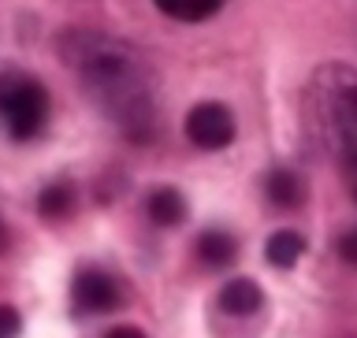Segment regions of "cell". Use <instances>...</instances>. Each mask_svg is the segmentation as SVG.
I'll return each mask as SVG.
<instances>
[{"instance_id":"cell-1","label":"cell","mask_w":357,"mask_h":338,"mask_svg":"<svg viewBox=\"0 0 357 338\" xmlns=\"http://www.w3.org/2000/svg\"><path fill=\"white\" fill-rule=\"evenodd\" d=\"M63 63L78 75V82L93 105L134 141H149L156 130V97L153 78L142 56L127 41L100 30H67L60 38Z\"/></svg>"},{"instance_id":"cell-6","label":"cell","mask_w":357,"mask_h":338,"mask_svg":"<svg viewBox=\"0 0 357 338\" xmlns=\"http://www.w3.org/2000/svg\"><path fill=\"white\" fill-rule=\"evenodd\" d=\"M264 201L275 212H298L309 201V186L294 167H272L264 175Z\"/></svg>"},{"instance_id":"cell-16","label":"cell","mask_w":357,"mask_h":338,"mask_svg":"<svg viewBox=\"0 0 357 338\" xmlns=\"http://www.w3.org/2000/svg\"><path fill=\"white\" fill-rule=\"evenodd\" d=\"M8 245H11V231H8V223L0 220V253H8Z\"/></svg>"},{"instance_id":"cell-10","label":"cell","mask_w":357,"mask_h":338,"mask_svg":"<svg viewBox=\"0 0 357 338\" xmlns=\"http://www.w3.org/2000/svg\"><path fill=\"white\" fill-rule=\"evenodd\" d=\"M78 208V190L75 183H67V178H60V183H49L38 194V216L49 220V223H60V220H71Z\"/></svg>"},{"instance_id":"cell-8","label":"cell","mask_w":357,"mask_h":338,"mask_svg":"<svg viewBox=\"0 0 357 338\" xmlns=\"http://www.w3.org/2000/svg\"><path fill=\"white\" fill-rule=\"evenodd\" d=\"M216 309L223 316H234V320H245L253 312L264 309V290L253 283V279H231V283L220 286L216 294Z\"/></svg>"},{"instance_id":"cell-11","label":"cell","mask_w":357,"mask_h":338,"mask_svg":"<svg viewBox=\"0 0 357 338\" xmlns=\"http://www.w3.org/2000/svg\"><path fill=\"white\" fill-rule=\"evenodd\" d=\"M301 256H305V238H301L298 231H275V234H268V242H264V261L279 268V272H290Z\"/></svg>"},{"instance_id":"cell-17","label":"cell","mask_w":357,"mask_h":338,"mask_svg":"<svg viewBox=\"0 0 357 338\" xmlns=\"http://www.w3.org/2000/svg\"><path fill=\"white\" fill-rule=\"evenodd\" d=\"M350 194H354V205H357V183H350Z\"/></svg>"},{"instance_id":"cell-15","label":"cell","mask_w":357,"mask_h":338,"mask_svg":"<svg viewBox=\"0 0 357 338\" xmlns=\"http://www.w3.org/2000/svg\"><path fill=\"white\" fill-rule=\"evenodd\" d=\"M105 338H149L142 328H130V323H123V328H112V331H105Z\"/></svg>"},{"instance_id":"cell-9","label":"cell","mask_w":357,"mask_h":338,"mask_svg":"<svg viewBox=\"0 0 357 338\" xmlns=\"http://www.w3.org/2000/svg\"><path fill=\"white\" fill-rule=\"evenodd\" d=\"M186 197L178 194L175 186H156L149 190V197H145V216H149V223H156V227H178V223L186 220Z\"/></svg>"},{"instance_id":"cell-2","label":"cell","mask_w":357,"mask_h":338,"mask_svg":"<svg viewBox=\"0 0 357 338\" xmlns=\"http://www.w3.org/2000/svg\"><path fill=\"white\" fill-rule=\"evenodd\" d=\"M305 112L335 160L350 183H357V67L350 63H324L309 78Z\"/></svg>"},{"instance_id":"cell-4","label":"cell","mask_w":357,"mask_h":338,"mask_svg":"<svg viewBox=\"0 0 357 338\" xmlns=\"http://www.w3.org/2000/svg\"><path fill=\"white\" fill-rule=\"evenodd\" d=\"M123 305V286L119 279L105 268H78L71 279V309L78 316H105Z\"/></svg>"},{"instance_id":"cell-7","label":"cell","mask_w":357,"mask_h":338,"mask_svg":"<svg viewBox=\"0 0 357 338\" xmlns=\"http://www.w3.org/2000/svg\"><path fill=\"white\" fill-rule=\"evenodd\" d=\"M194 256H197L201 268H208V272H227V268L238 261V238H234L227 227H208V231L197 234Z\"/></svg>"},{"instance_id":"cell-13","label":"cell","mask_w":357,"mask_h":338,"mask_svg":"<svg viewBox=\"0 0 357 338\" xmlns=\"http://www.w3.org/2000/svg\"><path fill=\"white\" fill-rule=\"evenodd\" d=\"M335 256H339L346 268L357 272V227H346L339 238H335Z\"/></svg>"},{"instance_id":"cell-3","label":"cell","mask_w":357,"mask_h":338,"mask_svg":"<svg viewBox=\"0 0 357 338\" xmlns=\"http://www.w3.org/2000/svg\"><path fill=\"white\" fill-rule=\"evenodd\" d=\"M49 89L22 71L0 75V130L11 141H33L49 127Z\"/></svg>"},{"instance_id":"cell-5","label":"cell","mask_w":357,"mask_h":338,"mask_svg":"<svg viewBox=\"0 0 357 338\" xmlns=\"http://www.w3.org/2000/svg\"><path fill=\"white\" fill-rule=\"evenodd\" d=\"M234 134H238V123H234L227 105L201 100V105L190 108V116H186L190 145H197V149H205V153H220V149H227V145L234 141Z\"/></svg>"},{"instance_id":"cell-14","label":"cell","mask_w":357,"mask_h":338,"mask_svg":"<svg viewBox=\"0 0 357 338\" xmlns=\"http://www.w3.org/2000/svg\"><path fill=\"white\" fill-rule=\"evenodd\" d=\"M19 331H22L19 309H15V305H4V301H0V338H19Z\"/></svg>"},{"instance_id":"cell-12","label":"cell","mask_w":357,"mask_h":338,"mask_svg":"<svg viewBox=\"0 0 357 338\" xmlns=\"http://www.w3.org/2000/svg\"><path fill=\"white\" fill-rule=\"evenodd\" d=\"M153 4L175 22H205L223 8V0H153Z\"/></svg>"}]
</instances>
